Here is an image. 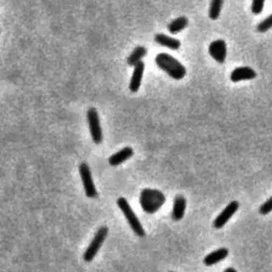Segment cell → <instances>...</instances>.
Returning <instances> with one entry per match:
<instances>
[{"label": "cell", "mask_w": 272, "mask_h": 272, "mask_svg": "<svg viewBox=\"0 0 272 272\" xmlns=\"http://www.w3.org/2000/svg\"><path fill=\"white\" fill-rule=\"evenodd\" d=\"M257 77V73L249 66H240L234 69L231 73V80L233 82H241L244 80H252Z\"/></svg>", "instance_id": "9c48e42d"}, {"label": "cell", "mask_w": 272, "mask_h": 272, "mask_svg": "<svg viewBox=\"0 0 272 272\" xmlns=\"http://www.w3.org/2000/svg\"><path fill=\"white\" fill-rule=\"evenodd\" d=\"M118 208L121 209L126 220L129 222V226L132 229L133 231L139 237H144L146 236V231L144 230L143 226L140 222L137 216L135 214L131 206L129 205V202L124 198H119L117 201Z\"/></svg>", "instance_id": "3957f363"}, {"label": "cell", "mask_w": 272, "mask_h": 272, "mask_svg": "<svg viewBox=\"0 0 272 272\" xmlns=\"http://www.w3.org/2000/svg\"><path fill=\"white\" fill-rule=\"evenodd\" d=\"M209 53L210 56L218 63H224L227 56V46L225 40L217 39L212 42L209 47Z\"/></svg>", "instance_id": "ba28073f"}, {"label": "cell", "mask_w": 272, "mask_h": 272, "mask_svg": "<svg viewBox=\"0 0 272 272\" xmlns=\"http://www.w3.org/2000/svg\"><path fill=\"white\" fill-rule=\"evenodd\" d=\"M79 173L82 179V185L84 188L85 194L88 198H96L98 196L97 188L94 184L92 173H91L90 168L86 162H82L79 165Z\"/></svg>", "instance_id": "8992f818"}, {"label": "cell", "mask_w": 272, "mask_h": 272, "mask_svg": "<svg viewBox=\"0 0 272 272\" xmlns=\"http://www.w3.org/2000/svg\"><path fill=\"white\" fill-rule=\"evenodd\" d=\"M187 209V200L183 196H177L173 202L172 219L174 221H179L184 217L185 212Z\"/></svg>", "instance_id": "7c38bea8"}, {"label": "cell", "mask_w": 272, "mask_h": 272, "mask_svg": "<svg viewBox=\"0 0 272 272\" xmlns=\"http://www.w3.org/2000/svg\"><path fill=\"white\" fill-rule=\"evenodd\" d=\"M144 71H145V63L143 61H140L134 66L132 77L129 82V90L132 93H136L140 89Z\"/></svg>", "instance_id": "30bf717a"}, {"label": "cell", "mask_w": 272, "mask_h": 272, "mask_svg": "<svg viewBox=\"0 0 272 272\" xmlns=\"http://www.w3.org/2000/svg\"><path fill=\"white\" fill-rule=\"evenodd\" d=\"M264 2L265 0H253L252 6H251V11L253 14H261L262 11L264 10Z\"/></svg>", "instance_id": "d6986e66"}, {"label": "cell", "mask_w": 272, "mask_h": 272, "mask_svg": "<svg viewBox=\"0 0 272 272\" xmlns=\"http://www.w3.org/2000/svg\"><path fill=\"white\" fill-rule=\"evenodd\" d=\"M188 26V19L186 17H179L168 24V30L171 34H177L184 30Z\"/></svg>", "instance_id": "2e32d148"}, {"label": "cell", "mask_w": 272, "mask_h": 272, "mask_svg": "<svg viewBox=\"0 0 272 272\" xmlns=\"http://www.w3.org/2000/svg\"><path fill=\"white\" fill-rule=\"evenodd\" d=\"M133 155H134V150L131 147L129 146L124 147L109 157V160H108L109 164L112 166H118L129 159L130 157H132Z\"/></svg>", "instance_id": "8fae6325"}, {"label": "cell", "mask_w": 272, "mask_h": 272, "mask_svg": "<svg viewBox=\"0 0 272 272\" xmlns=\"http://www.w3.org/2000/svg\"><path fill=\"white\" fill-rule=\"evenodd\" d=\"M155 42L159 44L161 46L166 47L172 50H178L180 46L182 43L178 39L171 37L167 36L162 33H158L154 38Z\"/></svg>", "instance_id": "5bb4252c"}, {"label": "cell", "mask_w": 272, "mask_h": 272, "mask_svg": "<svg viewBox=\"0 0 272 272\" xmlns=\"http://www.w3.org/2000/svg\"><path fill=\"white\" fill-rule=\"evenodd\" d=\"M225 272H236V270L234 268H227L225 269Z\"/></svg>", "instance_id": "44dd1931"}, {"label": "cell", "mask_w": 272, "mask_h": 272, "mask_svg": "<svg viewBox=\"0 0 272 272\" xmlns=\"http://www.w3.org/2000/svg\"><path fill=\"white\" fill-rule=\"evenodd\" d=\"M229 251L226 247H221L217 250L214 251L212 253H209L204 258V264L208 266H212L217 264L219 262L222 261L223 259L228 256Z\"/></svg>", "instance_id": "4fadbf2b"}, {"label": "cell", "mask_w": 272, "mask_h": 272, "mask_svg": "<svg viewBox=\"0 0 272 272\" xmlns=\"http://www.w3.org/2000/svg\"><path fill=\"white\" fill-rule=\"evenodd\" d=\"M272 28V14L269 15V17H266L264 21H262L258 27H257V30L259 33H266L267 31H269V29Z\"/></svg>", "instance_id": "ac0fdd59"}, {"label": "cell", "mask_w": 272, "mask_h": 272, "mask_svg": "<svg viewBox=\"0 0 272 272\" xmlns=\"http://www.w3.org/2000/svg\"><path fill=\"white\" fill-rule=\"evenodd\" d=\"M239 203L237 201L231 202L226 207V209H224L215 219L214 224H213L214 227L216 229H221L226 226V223L231 220V218L236 214V212L239 209Z\"/></svg>", "instance_id": "52a82bcc"}, {"label": "cell", "mask_w": 272, "mask_h": 272, "mask_svg": "<svg viewBox=\"0 0 272 272\" xmlns=\"http://www.w3.org/2000/svg\"><path fill=\"white\" fill-rule=\"evenodd\" d=\"M87 120H88L89 131L94 143L99 145L103 140V133H102L100 117L96 108H89L87 112Z\"/></svg>", "instance_id": "5b68a950"}, {"label": "cell", "mask_w": 272, "mask_h": 272, "mask_svg": "<svg viewBox=\"0 0 272 272\" xmlns=\"http://www.w3.org/2000/svg\"><path fill=\"white\" fill-rule=\"evenodd\" d=\"M157 66L173 79L182 80L187 75L184 65L168 53H160L155 58Z\"/></svg>", "instance_id": "6da1fadb"}, {"label": "cell", "mask_w": 272, "mask_h": 272, "mask_svg": "<svg viewBox=\"0 0 272 272\" xmlns=\"http://www.w3.org/2000/svg\"><path fill=\"white\" fill-rule=\"evenodd\" d=\"M259 214L262 215H266L272 211V196L270 198L264 202L259 208Z\"/></svg>", "instance_id": "ffe728a7"}, {"label": "cell", "mask_w": 272, "mask_h": 272, "mask_svg": "<svg viewBox=\"0 0 272 272\" xmlns=\"http://www.w3.org/2000/svg\"><path fill=\"white\" fill-rule=\"evenodd\" d=\"M146 54H147V50L145 47H136L127 59V63L129 66H135L140 61H142V59L146 56Z\"/></svg>", "instance_id": "9a60e30c"}, {"label": "cell", "mask_w": 272, "mask_h": 272, "mask_svg": "<svg viewBox=\"0 0 272 272\" xmlns=\"http://www.w3.org/2000/svg\"><path fill=\"white\" fill-rule=\"evenodd\" d=\"M166 198L163 193L154 189H144L140 193V204L147 214H154L165 204Z\"/></svg>", "instance_id": "7a4b0ae2"}, {"label": "cell", "mask_w": 272, "mask_h": 272, "mask_svg": "<svg viewBox=\"0 0 272 272\" xmlns=\"http://www.w3.org/2000/svg\"><path fill=\"white\" fill-rule=\"evenodd\" d=\"M223 4H224V0H211L209 12L210 19L215 21L219 18L221 10H222Z\"/></svg>", "instance_id": "e0dca14e"}, {"label": "cell", "mask_w": 272, "mask_h": 272, "mask_svg": "<svg viewBox=\"0 0 272 272\" xmlns=\"http://www.w3.org/2000/svg\"><path fill=\"white\" fill-rule=\"evenodd\" d=\"M108 234V228L107 226H102L97 231L96 236L91 241L90 244L87 247L85 253L83 254V259L86 262H91L99 252L100 248L104 243Z\"/></svg>", "instance_id": "277c9868"}]
</instances>
